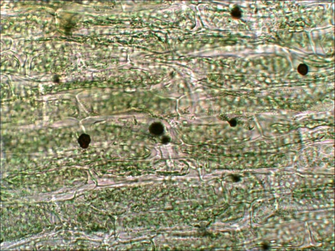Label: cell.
Masks as SVG:
<instances>
[{
	"instance_id": "1",
	"label": "cell",
	"mask_w": 335,
	"mask_h": 251,
	"mask_svg": "<svg viewBox=\"0 0 335 251\" xmlns=\"http://www.w3.org/2000/svg\"><path fill=\"white\" fill-rule=\"evenodd\" d=\"M91 141L90 135L86 134H81L78 139L80 147L84 149L89 148Z\"/></svg>"
},
{
	"instance_id": "2",
	"label": "cell",
	"mask_w": 335,
	"mask_h": 251,
	"mask_svg": "<svg viewBox=\"0 0 335 251\" xmlns=\"http://www.w3.org/2000/svg\"><path fill=\"white\" fill-rule=\"evenodd\" d=\"M149 129L152 133L156 135H160L163 133V127L160 123H155L151 126Z\"/></svg>"
},
{
	"instance_id": "3",
	"label": "cell",
	"mask_w": 335,
	"mask_h": 251,
	"mask_svg": "<svg viewBox=\"0 0 335 251\" xmlns=\"http://www.w3.org/2000/svg\"><path fill=\"white\" fill-rule=\"evenodd\" d=\"M231 14L233 18L240 19L242 16V11L238 6H236L231 10Z\"/></svg>"
},
{
	"instance_id": "4",
	"label": "cell",
	"mask_w": 335,
	"mask_h": 251,
	"mask_svg": "<svg viewBox=\"0 0 335 251\" xmlns=\"http://www.w3.org/2000/svg\"><path fill=\"white\" fill-rule=\"evenodd\" d=\"M297 70L300 74L302 76L306 75L309 71L308 67L305 63H301L297 68Z\"/></svg>"
},
{
	"instance_id": "5",
	"label": "cell",
	"mask_w": 335,
	"mask_h": 251,
	"mask_svg": "<svg viewBox=\"0 0 335 251\" xmlns=\"http://www.w3.org/2000/svg\"><path fill=\"white\" fill-rule=\"evenodd\" d=\"M232 178L233 181L234 182H239L240 180V177L238 176L232 175Z\"/></svg>"
}]
</instances>
